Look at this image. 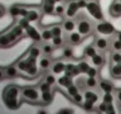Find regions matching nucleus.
<instances>
[{
	"label": "nucleus",
	"mask_w": 121,
	"mask_h": 114,
	"mask_svg": "<svg viewBox=\"0 0 121 114\" xmlns=\"http://www.w3.org/2000/svg\"><path fill=\"white\" fill-rule=\"evenodd\" d=\"M20 91L22 89L14 84L11 85H8L3 91V100L4 104H5L9 109L15 110L19 108L20 105V101H19V96H20Z\"/></svg>",
	"instance_id": "nucleus-1"
},
{
	"label": "nucleus",
	"mask_w": 121,
	"mask_h": 114,
	"mask_svg": "<svg viewBox=\"0 0 121 114\" xmlns=\"http://www.w3.org/2000/svg\"><path fill=\"white\" fill-rule=\"evenodd\" d=\"M20 100L37 104L40 100V90L35 86H25L20 91Z\"/></svg>",
	"instance_id": "nucleus-2"
},
{
	"label": "nucleus",
	"mask_w": 121,
	"mask_h": 114,
	"mask_svg": "<svg viewBox=\"0 0 121 114\" xmlns=\"http://www.w3.org/2000/svg\"><path fill=\"white\" fill-rule=\"evenodd\" d=\"M86 10L88 11V14L92 15V18L96 19L97 22L104 19V14H102L101 6H100V4H98L97 0H87Z\"/></svg>",
	"instance_id": "nucleus-3"
},
{
	"label": "nucleus",
	"mask_w": 121,
	"mask_h": 114,
	"mask_svg": "<svg viewBox=\"0 0 121 114\" xmlns=\"http://www.w3.org/2000/svg\"><path fill=\"white\" fill-rule=\"evenodd\" d=\"M77 32L81 34L82 37H87L90 36L91 32L93 30V27H92V23H91L86 17H81L77 20Z\"/></svg>",
	"instance_id": "nucleus-4"
},
{
	"label": "nucleus",
	"mask_w": 121,
	"mask_h": 114,
	"mask_svg": "<svg viewBox=\"0 0 121 114\" xmlns=\"http://www.w3.org/2000/svg\"><path fill=\"white\" fill-rule=\"evenodd\" d=\"M95 30H96L97 34H104V36H112L115 34L116 29L110 22H106V20H98L96 27H95Z\"/></svg>",
	"instance_id": "nucleus-5"
},
{
	"label": "nucleus",
	"mask_w": 121,
	"mask_h": 114,
	"mask_svg": "<svg viewBox=\"0 0 121 114\" xmlns=\"http://www.w3.org/2000/svg\"><path fill=\"white\" fill-rule=\"evenodd\" d=\"M18 39H19V37L13 32V30H11V32H8V33H4L0 36V47L6 48V47H9V46H11L13 43H15Z\"/></svg>",
	"instance_id": "nucleus-6"
},
{
	"label": "nucleus",
	"mask_w": 121,
	"mask_h": 114,
	"mask_svg": "<svg viewBox=\"0 0 121 114\" xmlns=\"http://www.w3.org/2000/svg\"><path fill=\"white\" fill-rule=\"evenodd\" d=\"M81 9L78 5V1L77 0H71V1L67 3V6H66V18H74L76 15L78 14V10Z\"/></svg>",
	"instance_id": "nucleus-7"
},
{
	"label": "nucleus",
	"mask_w": 121,
	"mask_h": 114,
	"mask_svg": "<svg viewBox=\"0 0 121 114\" xmlns=\"http://www.w3.org/2000/svg\"><path fill=\"white\" fill-rule=\"evenodd\" d=\"M56 0H43L40 6V11L45 15H54V8H56Z\"/></svg>",
	"instance_id": "nucleus-8"
},
{
	"label": "nucleus",
	"mask_w": 121,
	"mask_h": 114,
	"mask_svg": "<svg viewBox=\"0 0 121 114\" xmlns=\"http://www.w3.org/2000/svg\"><path fill=\"white\" fill-rule=\"evenodd\" d=\"M93 44L100 52H105L110 48V41L105 37H96L95 38Z\"/></svg>",
	"instance_id": "nucleus-9"
},
{
	"label": "nucleus",
	"mask_w": 121,
	"mask_h": 114,
	"mask_svg": "<svg viewBox=\"0 0 121 114\" xmlns=\"http://www.w3.org/2000/svg\"><path fill=\"white\" fill-rule=\"evenodd\" d=\"M62 28L66 33L73 32L77 29V20H74V18H66L62 22Z\"/></svg>",
	"instance_id": "nucleus-10"
},
{
	"label": "nucleus",
	"mask_w": 121,
	"mask_h": 114,
	"mask_svg": "<svg viewBox=\"0 0 121 114\" xmlns=\"http://www.w3.org/2000/svg\"><path fill=\"white\" fill-rule=\"evenodd\" d=\"M82 38L83 37L77 32V30H73V32L68 33L66 41H67V43L71 44V46H77V44H79L82 42Z\"/></svg>",
	"instance_id": "nucleus-11"
},
{
	"label": "nucleus",
	"mask_w": 121,
	"mask_h": 114,
	"mask_svg": "<svg viewBox=\"0 0 121 114\" xmlns=\"http://www.w3.org/2000/svg\"><path fill=\"white\" fill-rule=\"evenodd\" d=\"M52 60L51 57L47 56V55H43L39 57V62H38V67L40 68L42 71H48L51 70V66H52Z\"/></svg>",
	"instance_id": "nucleus-12"
},
{
	"label": "nucleus",
	"mask_w": 121,
	"mask_h": 114,
	"mask_svg": "<svg viewBox=\"0 0 121 114\" xmlns=\"http://www.w3.org/2000/svg\"><path fill=\"white\" fill-rule=\"evenodd\" d=\"M9 13L13 15V17H19V15H22V17L25 18L26 13H28V9H25L24 6H20V5H18V4H15V5L10 6Z\"/></svg>",
	"instance_id": "nucleus-13"
},
{
	"label": "nucleus",
	"mask_w": 121,
	"mask_h": 114,
	"mask_svg": "<svg viewBox=\"0 0 121 114\" xmlns=\"http://www.w3.org/2000/svg\"><path fill=\"white\" fill-rule=\"evenodd\" d=\"M64 70H66V63H64L63 61H56V62H53L52 66H51V71H52V74H54V75L64 74Z\"/></svg>",
	"instance_id": "nucleus-14"
},
{
	"label": "nucleus",
	"mask_w": 121,
	"mask_h": 114,
	"mask_svg": "<svg viewBox=\"0 0 121 114\" xmlns=\"http://www.w3.org/2000/svg\"><path fill=\"white\" fill-rule=\"evenodd\" d=\"M25 33L28 34V37L30 38V39H33L34 42H40V41H42L40 33L38 32L35 28H33L32 25H28V27H26V28H25Z\"/></svg>",
	"instance_id": "nucleus-15"
},
{
	"label": "nucleus",
	"mask_w": 121,
	"mask_h": 114,
	"mask_svg": "<svg viewBox=\"0 0 121 114\" xmlns=\"http://www.w3.org/2000/svg\"><path fill=\"white\" fill-rule=\"evenodd\" d=\"M108 11H110V14H111V17H113V18L121 17V4L117 1V0H115V1L110 5Z\"/></svg>",
	"instance_id": "nucleus-16"
},
{
	"label": "nucleus",
	"mask_w": 121,
	"mask_h": 114,
	"mask_svg": "<svg viewBox=\"0 0 121 114\" xmlns=\"http://www.w3.org/2000/svg\"><path fill=\"white\" fill-rule=\"evenodd\" d=\"M98 86H100V89L104 93H113V90H115L113 84L111 81H108V80H100L98 81Z\"/></svg>",
	"instance_id": "nucleus-17"
},
{
	"label": "nucleus",
	"mask_w": 121,
	"mask_h": 114,
	"mask_svg": "<svg viewBox=\"0 0 121 114\" xmlns=\"http://www.w3.org/2000/svg\"><path fill=\"white\" fill-rule=\"evenodd\" d=\"M40 13L42 11L37 10V9H28V13L25 15V19L28 20L29 23H33V22H38L40 19Z\"/></svg>",
	"instance_id": "nucleus-18"
},
{
	"label": "nucleus",
	"mask_w": 121,
	"mask_h": 114,
	"mask_svg": "<svg viewBox=\"0 0 121 114\" xmlns=\"http://www.w3.org/2000/svg\"><path fill=\"white\" fill-rule=\"evenodd\" d=\"M79 74V70L77 67V65L73 63H66V70H64V75L69 76V77H73V76H77Z\"/></svg>",
	"instance_id": "nucleus-19"
},
{
	"label": "nucleus",
	"mask_w": 121,
	"mask_h": 114,
	"mask_svg": "<svg viewBox=\"0 0 121 114\" xmlns=\"http://www.w3.org/2000/svg\"><path fill=\"white\" fill-rule=\"evenodd\" d=\"M83 96H85V100H90V101L95 103V104L98 101V95L97 93L93 91V89H86L83 91Z\"/></svg>",
	"instance_id": "nucleus-20"
},
{
	"label": "nucleus",
	"mask_w": 121,
	"mask_h": 114,
	"mask_svg": "<svg viewBox=\"0 0 121 114\" xmlns=\"http://www.w3.org/2000/svg\"><path fill=\"white\" fill-rule=\"evenodd\" d=\"M18 67L15 65H10V66H6L4 68V74H5V77H17L18 76Z\"/></svg>",
	"instance_id": "nucleus-21"
},
{
	"label": "nucleus",
	"mask_w": 121,
	"mask_h": 114,
	"mask_svg": "<svg viewBox=\"0 0 121 114\" xmlns=\"http://www.w3.org/2000/svg\"><path fill=\"white\" fill-rule=\"evenodd\" d=\"M110 74L113 79H121V62L112 63V66L110 67Z\"/></svg>",
	"instance_id": "nucleus-22"
},
{
	"label": "nucleus",
	"mask_w": 121,
	"mask_h": 114,
	"mask_svg": "<svg viewBox=\"0 0 121 114\" xmlns=\"http://www.w3.org/2000/svg\"><path fill=\"white\" fill-rule=\"evenodd\" d=\"M52 101H53V93H52V90L51 91H44V93H40V100H39V103L47 105V104H51Z\"/></svg>",
	"instance_id": "nucleus-23"
},
{
	"label": "nucleus",
	"mask_w": 121,
	"mask_h": 114,
	"mask_svg": "<svg viewBox=\"0 0 121 114\" xmlns=\"http://www.w3.org/2000/svg\"><path fill=\"white\" fill-rule=\"evenodd\" d=\"M91 61H92V63L96 67H98V68L102 67L105 65V57H104V55H102V53H98V52L92 57V58H91Z\"/></svg>",
	"instance_id": "nucleus-24"
},
{
	"label": "nucleus",
	"mask_w": 121,
	"mask_h": 114,
	"mask_svg": "<svg viewBox=\"0 0 121 114\" xmlns=\"http://www.w3.org/2000/svg\"><path fill=\"white\" fill-rule=\"evenodd\" d=\"M40 36H42V41L43 42H51L52 38L54 37L53 33H52V30H51V27H49V28H43L42 29Z\"/></svg>",
	"instance_id": "nucleus-25"
},
{
	"label": "nucleus",
	"mask_w": 121,
	"mask_h": 114,
	"mask_svg": "<svg viewBox=\"0 0 121 114\" xmlns=\"http://www.w3.org/2000/svg\"><path fill=\"white\" fill-rule=\"evenodd\" d=\"M97 51L98 49L95 47V44H88L85 48V51H83V55H85V57H87V58H92V57L97 53Z\"/></svg>",
	"instance_id": "nucleus-26"
},
{
	"label": "nucleus",
	"mask_w": 121,
	"mask_h": 114,
	"mask_svg": "<svg viewBox=\"0 0 121 114\" xmlns=\"http://www.w3.org/2000/svg\"><path fill=\"white\" fill-rule=\"evenodd\" d=\"M57 82H58L59 86H63V87H66V89L71 85V84H73V82H72V77H69V76H66V75L60 76V77L57 80Z\"/></svg>",
	"instance_id": "nucleus-27"
},
{
	"label": "nucleus",
	"mask_w": 121,
	"mask_h": 114,
	"mask_svg": "<svg viewBox=\"0 0 121 114\" xmlns=\"http://www.w3.org/2000/svg\"><path fill=\"white\" fill-rule=\"evenodd\" d=\"M52 44L56 48H59V47H63L64 44L67 43V41L64 39V38L62 37V36H58V37H53L52 38Z\"/></svg>",
	"instance_id": "nucleus-28"
},
{
	"label": "nucleus",
	"mask_w": 121,
	"mask_h": 114,
	"mask_svg": "<svg viewBox=\"0 0 121 114\" xmlns=\"http://www.w3.org/2000/svg\"><path fill=\"white\" fill-rule=\"evenodd\" d=\"M66 6H67V4H64V3L56 4L54 15H58V17H60V15H64V14H66Z\"/></svg>",
	"instance_id": "nucleus-29"
},
{
	"label": "nucleus",
	"mask_w": 121,
	"mask_h": 114,
	"mask_svg": "<svg viewBox=\"0 0 121 114\" xmlns=\"http://www.w3.org/2000/svg\"><path fill=\"white\" fill-rule=\"evenodd\" d=\"M71 100L76 103V104H78V105H82L83 104V101H85V96H83V93H77V94H74V95H71Z\"/></svg>",
	"instance_id": "nucleus-30"
},
{
	"label": "nucleus",
	"mask_w": 121,
	"mask_h": 114,
	"mask_svg": "<svg viewBox=\"0 0 121 114\" xmlns=\"http://www.w3.org/2000/svg\"><path fill=\"white\" fill-rule=\"evenodd\" d=\"M42 52H43V55H47V56H51L52 53H53V51H54V46L53 44H49L48 42H45V43L42 46Z\"/></svg>",
	"instance_id": "nucleus-31"
},
{
	"label": "nucleus",
	"mask_w": 121,
	"mask_h": 114,
	"mask_svg": "<svg viewBox=\"0 0 121 114\" xmlns=\"http://www.w3.org/2000/svg\"><path fill=\"white\" fill-rule=\"evenodd\" d=\"M86 86H87V89H96V87L98 86V81L96 80V77L87 76V79H86Z\"/></svg>",
	"instance_id": "nucleus-32"
},
{
	"label": "nucleus",
	"mask_w": 121,
	"mask_h": 114,
	"mask_svg": "<svg viewBox=\"0 0 121 114\" xmlns=\"http://www.w3.org/2000/svg\"><path fill=\"white\" fill-rule=\"evenodd\" d=\"M77 67L79 70V74H87V71H88V68L91 67L90 63L87 62V61H79L77 63Z\"/></svg>",
	"instance_id": "nucleus-33"
},
{
	"label": "nucleus",
	"mask_w": 121,
	"mask_h": 114,
	"mask_svg": "<svg viewBox=\"0 0 121 114\" xmlns=\"http://www.w3.org/2000/svg\"><path fill=\"white\" fill-rule=\"evenodd\" d=\"M28 55L35 57V58H39V57L43 55V52H42V48H40V47H38V46H33V47L29 49V53H28Z\"/></svg>",
	"instance_id": "nucleus-34"
},
{
	"label": "nucleus",
	"mask_w": 121,
	"mask_h": 114,
	"mask_svg": "<svg viewBox=\"0 0 121 114\" xmlns=\"http://www.w3.org/2000/svg\"><path fill=\"white\" fill-rule=\"evenodd\" d=\"M51 30H52V33H53V36L54 37H58V36H62L63 34V28H62V24H53L51 27Z\"/></svg>",
	"instance_id": "nucleus-35"
},
{
	"label": "nucleus",
	"mask_w": 121,
	"mask_h": 114,
	"mask_svg": "<svg viewBox=\"0 0 121 114\" xmlns=\"http://www.w3.org/2000/svg\"><path fill=\"white\" fill-rule=\"evenodd\" d=\"M110 47L112 48V51L121 52V41H120V39H117V38L115 37L111 42H110Z\"/></svg>",
	"instance_id": "nucleus-36"
},
{
	"label": "nucleus",
	"mask_w": 121,
	"mask_h": 114,
	"mask_svg": "<svg viewBox=\"0 0 121 114\" xmlns=\"http://www.w3.org/2000/svg\"><path fill=\"white\" fill-rule=\"evenodd\" d=\"M38 63H34V65H28V68H26V74H28L29 76H32V77H34V76H37L38 74Z\"/></svg>",
	"instance_id": "nucleus-37"
},
{
	"label": "nucleus",
	"mask_w": 121,
	"mask_h": 114,
	"mask_svg": "<svg viewBox=\"0 0 121 114\" xmlns=\"http://www.w3.org/2000/svg\"><path fill=\"white\" fill-rule=\"evenodd\" d=\"M62 53H63V56L66 57V58H72L74 52H73V49L71 48V46H66V47H63Z\"/></svg>",
	"instance_id": "nucleus-38"
},
{
	"label": "nucleus",
	"mask_w": 121,
	"mask_h": 114,
	"mask_svg": "<svg viewBox=\"0 0 121 114\" xmlns=\"http://www.w3.org/2000/svg\"><path fill=\"white\" fill-rule=\"evenodd\" d=\"M15 66L18 67V70H20L23 72L26 71V68H28V63H26V60H19L17 63H15Z\"/></svg>",
	"instance_id": "nucleus-39"
},
{
	"label": "nucleus",
	"mask_w": 121,
	"mask_h": 114,
	"mask_svg": "<svg viewBox=\"0 0 121 114\" xmlns=\"http://www.w3.org/2000/svg\"><path fill=\"white\" fill-rule=\"evenodd\" d=\"M111 63H119L121 62V52H116V51H113L111 53Z\"/></svg>",
	"instance_id": "nucleus-40"
},
{
	"label": "nucleus",
	"mask_w": 121,
	"mask_h": 114,
	"mask_svg": "<svg viewBox=\"0 0 121 114\" xmlns=\"http://www.w3.org/2000/svg\"><path fill=\"white\" fill-rule=\"evenodd\" d=\"M43 81H45V82H48L49 85H54V84L57 82V79H56V76H54V74H48V75H45L44 76V80Z\"/></svg>",
	"instance_id": "nucleus-41"
},
{
	"label": "nucleus",
	"mask_w": 121,
	"mask_h": 114,
	"mask_svg": "<svg viewBox=\"0 0 121 114\" xmlns=\"http://www.w3.org/2000/svg\"><path fill=\"white\" fill-rule=\"evenodd\" d=\"M79 91H81V90L78 89V86L76 85V84H71V85L67 87V93H68V95H69V96H71V95H74V94L79 93Z\"/></svg>",
	"instance_id": "nucleus-42"
},
{
	"label": "nucleus",
	"mask_w": 121,
	"mask_h": 114,
	"mask_svg": "<svg viewBox=\"0 0 121 114\" xmlns=\"http://www.w3.org/2000/svg\"><path fill=\"white\" fill-rule=\"evenodd\" d=\"M102 101L106 103V104H112V101H113L112 93H104V95H102Z\"/></svg>",
	"instance_id": "nucleus-43"
},
{
	"label": "nucleus",
	"mask_w": 121,
	"mask_h": 114,
	"mask_svg": "<svg viewBox=\"0 0 121 114\" xmlns=\"http://www.w3.org/2000/svg\"><path fill=\"white\" fill-rule=\"evenodd\" d=\"M93 106H95V103L90 101V100H85L82 104V108L86 110V112H93Z\"/></svg>",
	"instance_id": "nucleus-44"
},
{
	"label": "nucleus",
	"mask_w": 121,
	"mask_h": 114,
	"mask_svg": "<svg viewBox=\"0 0 121 114\" xmlns=\"http://www.w3.org/2000/svg\"><path fill=\"white\" fill-rule=\"evenodd\" d=\"M86 75H87V76H91V77H96V76L98 75V67H96V66L90 67Z\"/></svg>",
	"instance_id": "nucleus-45"
},
{
	"label": "nucleus",
	"mask_w": 121,
	"mask_h": 114,
	"mask_svg": "<svg viewBox=\"0 0 121 114\" xmlns=\"http://www.w3.org/2000/svg\"><path fill=\"white\" fill-rule=\"evenodd\" d=\"M51 89H52V85H49V84L45 82V81H43V82L39 85L40 93H44V91H51Z\"/></svg>",
	"instance_id": "nucleus-46"
},
{
	"label": "nucleus",
	"mask_w": 121,
	"mask_h": 114,
	"mask_svg": "<svg viewBox=\"0 0 121 114\" xmlns=\"http://www.w3.org/2000/svg\"><path fill=\"white\" fill-rule=\"evenodd\" d=\"M76 85L78 86L79 90H83V91H85V90L87 89V86H86V79H78L77 82H76Z\"/></svg>",
	"instance_id": "nucleus-47"
},
{
	"label": "nucleus",
	"mask_w": 121,
	"mask_h": 114,
	"mask_svg": "<svg viewBox=\"0 0 121 114\" xmlns=\"http://www.w3.org/2000/svg\"><path fill=\"white\" fill-rule=\"evenodd\" d=\"M96 112H98V113H106L107 112V104L106 103H100V104L97 105V109H96Z\"/></svg>",
	"instance_id": "nucleus-48"
},
{
	"label": "nucleus",
	"mask_w": 121,
	"mask_h": 114,
	"mask_svg": "<svg viewBox=\"0 0 121 114\" xmlns=\"http://www.w3.org/2000/svg\"><path fill=\"white\" fill-rule=\"evenodd\" d=\"M13 32H14L15 34H17V36H18L19 38H20V37H22V34H23V32H24V28H23V27H22L20 24H19L18 27H15V28L13 29Z\"/></svg>",
	"instance_id": "nucleus-49"
},
{
	"label": "nucleus",
	"mask_w": 121,
	"mask_h": 114,
	"mask_svg": "<svg viewBox=\"0 0 121 114\" xmlns=\"http://www.w3.org/2000/svg\"><path fill=\"white\" fill-rule=\"evenodd\" d=\"M58 113H59V114H72V113H73V109H71V108L59 109V110H58Z\"/></svg>",
	"instance_id": "nucleus-50"
},
{
	"label": "nucleus",
	"mask_w": 121,
	"mask_h": 114,
	"mask_svg": "<svg viewBox=\"0 0 121 114\" xmlns=\"http://www.w3.org/2000/svg\"><path fill=\"white\" fill-rule=\"evenodd\" d=\"M115 96H116V100L119 104H121V89H117L115 91Z\"/></svg>",
	"instance_id": "nucleus-51"
},
{
	"label": "nucleus",
	"mask_w": 121,
	"mask_h": 114,
	"mask_svg": "<svg viewBox=\"0 0 121 114\" xmlns=\"http://www.w3.org/2000/svg\"><path fill=\"white\" fill-rule=\"evenodd\" d=\"M106 113H115V109L112 108V104H107V112Z\"/></svg>",
	"instance_id": "nucleus-52"
},
{
	"label": "nucleus",
	"mask_w": 121,
	"mask_h": 114,
	"mask_svg": "<svg viewBox=\"0 0 121 114\" xmlns=\"http://www.w3.org/2000/svg\"><path fill=\"white\" fill-rule=\"evenodd\" d=\"M4 14H5V9H4L3 5H0V18H3Z\"/></svg>",
	"instance_id": "nucleus-53"
},
{
	"label": "nucleus",
	"mask_w": 121,
	"mask_h": 114,
	"mask_svg": "<svg viewBox=\"0 0 121 114\" xmlns=\"http://www.w3.org/2000/svg\"><path fill=\"white\" fill-rule=\"evenodd\" d=\"M115 37L117 38V39L121 41V30H117V32H115Z\"/></svg>",
	"instance_id": "nucleus-54"
},
{
	"label": "nucleus",
	"mask_w": 121,
	"mask_h": 114,
	"mask_svg": "<svg viewBox=\"0 0 121 114\" xmlns=\"http://www.w3.org/2000/svg\"><path fill=\"white\" fill-rule=\"evenodd\" d=\"M5 77V74H4V70H0V80H3Z\"/></svg>",
	"instance_id": "nucleus-55"
},
{
	"label": "nucleus",
	"mask_w": 121,
	"mask_h": 114,
	"mask_svg": "<svg viewBox=\"0 0 121 114\" xmlns=\"http://www.w3.org/2000/svg\"><path fill=\"white\" fill-rule=\"evenodd\" d=\"M56 3L58 4V3H64V0H56Z\"/></svg>",
	"instance_id": "nucleus-56"
},
{
	"label": "nucleus",
	"mask_w": 121,
	"mask_h": 114,
	"mask_svg": "<svg viewBox=\"0 0 121 114\" xmlns=\"http://www.w3.org/2000/svg\"><path fill=\"white\" fill-rule=\"evenodd\" d=\"M117 1H119V3H120V4H121V0H117Z\"/></svg>",
	"instance_id": "nucleus-57"
}]
</instances>
